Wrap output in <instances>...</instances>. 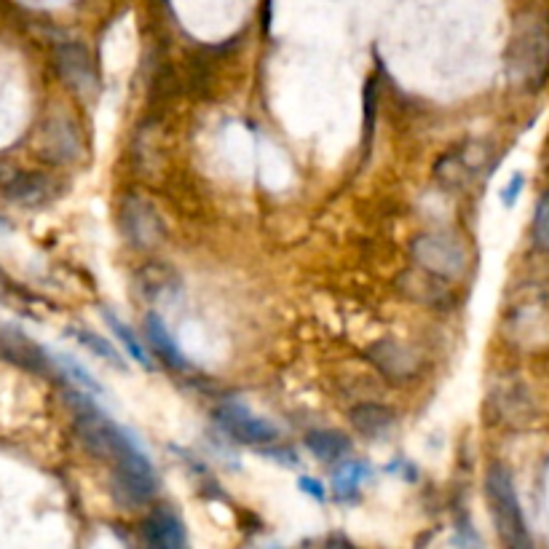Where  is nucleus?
Wrapping results in <instances>:
<instances>
[{"instance_id":"nucleus-18","label":"nucleus","mask_w":549,"mask_h":549,"mask_svg":"<svg viewBox=\"0 0 549 549\" xmlns=\"http://www.w3.org/2000/svg\"><path fill=\"white\" fill-rule=\"evenodd\" d=\"M362 477H365V466L354 464V461H341V469L335 472V493L341 496V499H349L354 493L359 491V485H362Z\"/></svg>"},{"instance_id":"nucleus-7","label":"nucleus","mask_w":549,"mask_h":549,"mask_svg":"<svg viewBox=\"0 0 549 549\" xmlns=\"http://www.w3.org/2000/svg\"><path fill=\"white\" fill-rule=\"evenodd\" d=\"M367 357L391 381H405V378L416 373L418 367L416 357H410V351L397 341L375 343L373 349L367 351Z\"/></svg>"},{"instance_id":"nucleus-12","label":"nucleus","mask_w":549,"mask_h":549,"mask_svg":"<svg viewBox=\"0 0 549 549\" xmlns=\"http://www.w3.org/2000/svg\"><path fill=\"white\" fill-rule=\"evenodd\" d=\"M0 349H3L6 359L27 367V370H43V365H46L43 351L33 341H27L22 333H14V330H6L0 335Z\"/></svg>"},{"instance_id":"nucleus-15","label":"nucleus","mask_w":549,"mask_h":549,"mask_svg":"<svg viewBox=\"0 0 549 549\" xmlns=\"http://www.w3.org/2000/svg\"><path fill=\"white\" fill-rule=\"evenodd\" d=\"M308 450L317 458L327 461V464H341L343 458L351 453V442L346 434L330 432V429H322V432H314L306 437Z\"/></svg>"},{"instance_id":"nucleus-1","label":"nucleus","mask_w":549,"mask_h":549,"mask_svg":"<svg viewBox=\"0 0 549 549\" xmlns=\"http://www.w3.org/2000/svg\"><path fill=\"white\" fill-rule=\"evenodd\" d=\"M485 493H488V501H491V515L501 541L507 547H528L531 539H528V531H525L523 509H520V501H517L515 483H512V475L501 464H493L488 469Z\"/></svg>"},{"instance_id":"nucleus-21","label":"nucleus","mask_w":549,"mask_h":549,"mask_svg":"<svg viewBox=\"0 0 549 549\" xmlns=\"http://www.w3.org/2000/svg\"><path fill=\"white\" fill-rule=\"evenodd\" d=\"M512 188H509L507 193H504V201H507V204H512V201L517 199V193H520V188H523V175H515V180H512Z\"/></svg>"},{"instance_id":"nucleus-5","label":"nucleus","mask_w":549,"mask_h":549,"mask_svg":"<svg viewBox=\"0 0 549 549\" xmlns=\"http://www.w3.org/2000/svg\"><path fill=\"white\" fill-rule=\"evenodd\" d=\"M57 70L59 75H62V81H65L73 92L84 94V97H89V94L94 92L97 78H94L92 59H89L84 46H78V43H65V46H59Z\"/></svg>"},{"instance_id":"nucleus-2","label":"nucleus","mask_w":549,"mask_h":549,"mask_svg":"<svg viewBox=\"0 0 549 549\" xmlns=\"http://www.w3.org/2000/svg\"><path fill=\"white\" fill-rule=\"evenodd\" d=\"M413 260L416 266L434 276H442L445 282H453L464 274L466 268V250L464 244L458 242L456 236L450 233H421L413 247Z\"/></svg>"},{"instance_id":"nucleus-19","label":"nucleus","mask_w":549,"mask_h":549,"mask_svg":"<svg viewBox=\"0 0 549 549\" xmlns=\"http://www.w3.org/2000/svg\"><path fill=\"white\" fill-rule=\"evenodd\" d=\"M75 338L84 343L86 349H92L94 354H100L102 359H108L110 365L124 367V362H121V357H118V351L113 349V346H110V343L105 341V338H100V335L89 333V330H78V333H75Z\"/></svg>"},{"instance_id":"nucleus-13","label":"nucleus","mask_w":549,"mask_h":549,"mask_svg":"<svg viewBox=\"0 0 549 549\" xmlns=\"http://www.w3.org/2000/svg\"><path fill=\"white\" fill-rule=\"evenodd\" d=\"M78 134H75L73 124L67 118H54L46 126V150H49L51 159L70 161L78 156Z\"/></svg>"},{"instance_id":"nucleus-6","label":"nucleus","mask_w":549,"mask_h":549,"mask_svg":"<svg viewBox=\"0 0 549 549\" xmlns=\"http://www.w3.org/2000/svg\"><path fill=\"white\" fill-rule=\"evenodd\" d=\"M480 169V148L477 145H464V148L450 150L448 156H442L434 177L442 188H464L475 172Z\"/></svg>"},{"instance_id":"nucleus-20","label":"nucleus","mask_w":549,"mask_h":549,"mask_svg":"<svg viewBox=\"0 0 549 549\" xmlns=\"http://www.w3.org/2000/svg\"><path fill=\"white\" fill-rule=\"evenodd\" d=\"M533 236H536V242H539L541 247H547L549 250V193L539 201V207H536V217H533Z\"/></svg>"},{"instance_id":"nucleus-14","label":"nucleus","mask_w":549,"mask_h":549,"mask_svg":"<svg viewBox=\"0 0 549 549\" xmlns=\"http://www.w3.org/2000/svg\"><path fill=\"white\" fill-rule=\"evenodd\" d=\"M351 424L357 426V432H362L365 437H381L394 426V410L386 405L365 402L351 413Z\"/></svg>"},{"instance_id":"nucleus-8","label":"nucleus","mask_w":549,"mask_h":549,"mask_svg":"<svg viewBox=\"0 0 549 549\" xmlns=\"http://www.w3.org/2000/svg\"><path fill=\"white\" fill-rule=\"evenodd\" d=\"M517 57L528 78H541L549 65V30L544 25H533L528 33H523L517 43Z\"/></svg>"},{"instance_id":"nucleus-10","label":"nucleus","mask_w":549,"mask_h":549,"mask_svg":"<svg viewBox=\"0 0 549 549\" xmlns=\"http://www.w3.org/2000/svg\"><path fill=\"white\" fill-rule=\"evenodd\" d=\"M145 338H148V343L153 346V354L161 357L164 365L175 367V370H188V359L183 357V351L177 349V343L169 338V330L156 314H150V317L145 319Z\"/></svg>"},{"instance_id":"nucleus-11","label":"nucleus","mask_w":549,"mask_h":549,"mask_svg":"<svg viewBox=\"0 0 549 549\" xmlns=\"http://www.w3.org/2000/svg\"><path fill=\"white\" fill-rule=\"evenodd\" d=\"M6 196L19 204H43L51 196V180L41 172H22L6 185Z\"/></svg>"},{"instance_id":"nucleus-17","label":"nucleus","mask_w":549,"mask_h":549,"mask_svg":"<svg viewBox=\"0 0 549 549\" xmlns=\"http://www.w3.org/2000/svg\"><path fill=\"white\" fill-rule=\"evenodd\" d=\"M102 317H105V322H108L110 330H113V333L118 335V341L124 343V349L129 351V354H132V357L137 359L140 365H150L148 351L142 349L140 338H137V335L132 333V327H126L124 322H121V319H118L116 314H113V311H102Z\"/></svg>"},{"instance_id":"nucleus-9","label":"nucleus","mask_w":549,"mask_h":549,"mask_svg":"<svg viewBox=\"0 0 549 549\" xmlns=\"http://www.w3.org/2000/svg\"><path fill=\"white\" fill-rule=\"evenodd\" d=\"M142 536L148 544L153 547H164V549H175L185 547V528L183 523L177 520L169 509H156L153 515L142 523Z\"/></svg>"},{"instance_id":"nucleus-3","label":"nucleus","mask_w":549,"mask_h":549,"mask_svg":"<svg viewBox=\"0 0 549 549\" xmlns=\"http://www.w3.org/2000/svg\"><path fill=\"white\" fill-rule=\"evenodd\" d=\"M217 424L242 445H274L279 440V429L250 413L244 405H223L215 410Z\"/></svg>"},{"instance_id":"nucleus-16","label":"nucleus","mask_w":549,"mask_h":549,"mask_svg":"<svg viewBox=\"0 0 549 549\" xmlns=\"http://www.w3.org/2000/svg\"><path fill=\"white\" fill-rule=\"evenodd\" d=\"M405 292L413 295L418 300H426V303H437L448 295V287H445V279L442 276H434L429 271L418 266V271H410L405 276Z\"/></svg>"},{"instance_id":"nucleus-4","label":"nucleus","mask_w":549,"mask_h":549,"mask_svg":"<svg viewBox=\"0 0 549 549\" xmlns=\"http://www.w3.org/2000/svg\"><path fill=\"white\" fill-rule=\"evenodd\" d=\"M121 220H124L126 236H129L134 244H140V247L156 244L161 239V233H164V223H161V217L156 215V209L150 207L148 201L137 199V196H129V199L124 201Z\"/></svg>"}]
</instances>
